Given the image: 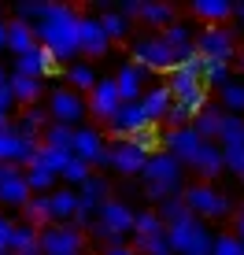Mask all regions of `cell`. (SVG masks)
I'll return each instance as SVG.
<instances>
[{
	"mask_svg": "<svg viewBox=\"0 0 244 255\" xmlns=\"http://www.w3.org/2000/svg\"><path fill=\"white\" fill-rule=\"evenodd\" d=\"M33 37H37V45L45 48L56 63L71 67L78 59V11L71 4L48 0V15L41 22H33Z\"/></svg>",
	"mask_w": 244,
	"mask_h": 255,
	"instance_id": "cell-1",
	"label": "cell"
},
{
	"mask_svg": "<svg viewBox=\"0 0 244 255\" xmlns=\"http://www.w3.org/2000/svg\"><path fill=\"white\" fill-rule=\"evenodd\" d=\"M181 174H185V166H181L174 155H167L159 148V152L148 155L141 178H144V196L152 200V204H163L167 196H174V192H181Z\"/></svg>",
	"mask_w": 244,
	"mask_h": 255,
	"instance_id": "cell-2",
	"label": "cell"
},
{
	"mask_svg": "<svg viewBox=\"0 0 244 255\" xmlns=\"http://www.w3.org/2000/svg\"><path fill=\"white\" fill-rule=\"evenodd\" d=\"M129 230H133V207L122 204V200H104L93 215V237L104 244H126Z\"/></svg>",
	"mask_w": 244,
	"mask_h": 255,
	"instance_id": "cell-3",
	"label": "cell"
},
{
	"mask_svg": "<svg viewBox=\"0 0 244 255\" xmlns=\"http://www.w3.org/2000/svg\"><path fill=\"white\" fill-rule=\"evenodd\" d=\"M167 244L174 255H211V230H207V222H200V218L185 215L178 218V222H170L167 230Z\"/></svg>",
	"mask_w": 244,
	"mask_h": 255,
	"instance_id": "cell-4",
	"label": "cell"
},
{
	"mask_svg": "<svg viewBox=\"0 0 244 255\" xmlns=\"http://www.w3.org/2000/svg\"><path fill=\"white\" fill-rule=\"evenodd\" d=\"M129 63L141 67L144 74H170L178 67V56L174 48L163 41V33H148V37H137L129 45Z\"/></svg>",
	"mask_w": 244,
	"mask_h": 255,
	"instance_id": "cell-5",
	"label": "cell"
},
{
	"mask_svg": "<svg viewBox=\"0 0 244 255\" xmlns=\"http://www.w3.org/2000/svg\"><path fill=\"white\" fill-rule=\"evenodd\" d=\"M181 200H185V211L193 218H200V222H207V218H230L233 211H237V204H233L222 189L204 185V181H200V185L181 189Z\"/></svg>",
	"mask_w": 244,
	"mask_h": 255,
	"instance_id": "cell-6",
	"label": "cell"
},
{
	"mask_svg": "<svg viewBox=\"0 0 244 255\" xmlns=\"http://www.w3.org/2000/svg\"><path fill=\"white\" fill-rule=\"evenodd\" d=\"M193 52L200 59H219V63H233L237 59V33L230 26H204L193 37Z\"/></svg>",
	"mask_w": 244,
	"mask_h": 255,
	"instance_id": "cell-7",
	"label": "cell"
},
{
	"mask_svg": "<svg viewBox=\"0 0 244 255\" xmlns=\"http://www.w3.org/2000/svg\"><path fill=\"white\" fill-rule=\"evenodd\" d=\"M37 248L41 255H82L85 252V237L74 226H45L37 230Z\"/></svg>",
	"mask_w": 244,
	"mask_h": 255,
	"instance_id": "cell-8",
	"label": "cell"
},
{
	"mask_svg": "<svg viewBox=\"0 0 244 255\" xmlns=\"http://www.w3.org/2000/svg\"><path fill=\"white\" fill-rule=\"evenodd\" d=\"M144 163H148V155L133 144V140H111V144H104V155H100V166H111V170L126 174V178L141 174Z\"/></svg>",
	"mask_w": 244,
	"mask_h": 255,
	"instance_id": "cell-9",
	"label": "cell"
},
{
	"mask_svg": "<svg viewBox=\"0 0 244 255\" xmlns=\"http://www.w3.org/2000/svg\"><path fill=\"white\" fill-rule=\"evenodd\" d=\"M200 67H204V59L196 56H189V59H181L178 67L167 74V93H170V100H189L193 93L204 89V82H200Z\"/></svg>",
	"mask_w": 244,
	"mask_h": 255,
	"instance_id": "cell-10",
	"label": "cell"
},
{
	"mask_svg": "<svg viewBox=\"0 0 244 255\" xmlns=\"http://www.w3.org/2000/svg\"><path fill=\"white\" fill-rule=\"evenodd\" d=\"M207 140H200L193 133V126H181V129H167V133H159V148L167 155H174L181 166H193V159L200 155V148H204Z\"/></svg>",
	"mask_w": 244,
	"mask_h": 255,
	"instance_id": "cell-11",
	"label": "cell"
},
{
	"mask_svg": "<svg viewBox=\"0 0 244 255\" xmlns=\"http://www.w3.org/2000/svg\"><path fill=\"white\" fill-rule=\"evenodd\" d=\"M48 122H59V126H82V119H85V100L78 96L74 89H56L48 96Z\"/></svg>",
	"mask_w": 244,
	"mask_h": 255,
	"instance_id": "cell-12",
	"label": "cell"
},
{
	"mask_svg": "<svg viewBox=\"0 0 244 255\" xmlns=\"http://www.w3.org/2000/svg\"><path fill=\"white\" fill-rule=\"evenodd\" d=\"M119 93H115V82L111 78H97V85L89 89V100H85V115H93L97 122H111L119 111Z\"/></svg>",
	"mask_w": 244,
	"mask_h": 255,
	"instance_id": "cell-13",
	"label": "cell"
},
{
	"mask_svg": "<svg viewBox=\"0 0 244 255\" xmlns=\"http://www.w3.org/2000/svg\"><path fill=\"white\" fill-rule=\"evenodd\" d=\"M104 133L100 129H93V126H74V137H71V155L74 159H82L85 166H100V155H104Z\"/></svg>",
	"mask_w": 244,
	"mask_h": 255,
	"instance_id": "cell-14",
	"label": "cell"
},
{
	"mask_svg": "<svg viewBox=\"0 0 244 255\" xmlns=\"http://www.w3.org/2000/svg\"><path fill=\"white\" fill-rule=\"evenodd\" d=\"M108 48H111V41L104 37L97 15H78V56L97 59V56H108Z\"/></svg>",
	"mask_w": 244,
	"mask_h": 255,
	"instance_id": "cell-15",
	"label": "cell"
},
{
	"mask_svg": "<svg viewBox=\"0 0 244 255\" xmlns=\"http://www.w3.org/2000/svg\"><path fill=\"white\" fill-rule=\"evenodd\" d=\"M7 74H22V78H37V82H45V78L59 74V63L37 45L33 52H26V56H15V67L7 70Z\"/></svg>",
	"mask_w": 244,
	"mask_h": 255,
	"instance_id": "cell-16",
	"label": "cell"
},
{
	"mask_svg": "<svg viewBox=\"0 0 244 255\" xmlns=\"http://www.w3.org/2000/svg\"><path fill=\"white\" fill-rule=\"evenodd\" d=\"M111 82H115V93H119L122 104H137L144 96V89H148V74L141 67H133V63H122L115 74H111Z\"/></svg>",
	"mask_w": 244,
	"mask_h": 255,
	"instance_id": "cell-17",
	"label": "cell"
},
{
	"mask_svg": "<svg viewBox=\"0 0 244 255\" xmlns=\"http://www.w3.org/2000/svg\"><path fill=\"white\" fill-rule=\"evenodd\" d=\"M37 152V144H30V140H22L19 133L11 129V122H7L4 129H0V163H7V166H22L30 163V155Z\"/></svg>",
	"mask_w": 244,
	"mask_h": 255,
	"instance_id": "cell-18",
	"label": "cell"
},
{
	"mask_svg": "<svg viewBox=\"0 0 244 255\" xmlns=\"http://www.w3.org/2000/svg\"><path fill=\"white\" fill-rule=\"evenodd\" d=\"M108 126H111V133H115V140H126V137H133V133H141V129H148L152 122L144 119L141 104H119L115 119H111Z\"/></svg>",
	"mask_w": 244,
	"mask_h": 255,
	"instance_id": "cell-19",
	"label": "cell"
},
{
	"mask_svg": "<svg viewBox=\"0 0 244 255\" xmlns=\"http://www.w3.org/2000/svg\"><path fill=\"white\" fill-rule=\"evenodd\" d=\"M45 207H48V226L52 222H56V226H71V218H74V211H78V192L56 185L45 196Z\"/></svg>",
	"mask_w": 244,
	"mask_h": 255,
	"instance_id": "cell-20",
	"label": "cell"
},
{
	"mask_svg": "<svg viewBox=\"0 0 244 255\" xmlns=\"http://www.w3.org/2000/svg\"><path fill=\"white\" fill-rule=\"evenodd\" d=\"M133 19L167 30L170 22H178V7L167 4V0H137V4H133Z\"/></svg>",
	"mask_w": 244,
	"mask_h": 255,
	"instance_id": "cell-21",
	"label": "cell"
},
{
	"mask_svg": "<svg viewBox=\"0 0 244 255\" xmlns=\"http://www.w3.org/2000/svg\"><path fill=\"white\" fill-rule=\"evenodd\" d=\"M7 89H11L15 108H37V100L45 96V82L22 78V74H7Z\"/></svg>",
	"mask_w": 244,
	"mask_h": 255,
	"instance_id": "cell-22",
	"label": "cell"
},
{
	"mask_svg": "<svg viewBox=\"0 0 244 255\" xmlns=\"http://www.w3.org/2000/svg\"><path fill=\"white\" fill-rule=\"evenodd\" d=\"M45 126H48V111H45V108H26L22 115H19V122H11V129H15L22 140H30V144H41Z\"/></svg>",
	"mask_w": 244,
	"mask_h": 255,
	"instance_id": "cell-23",
	"label": "cell"
},
{
	"mask_svg": "<svg viewBox=\"0 0 244 255\" xmlns=\"http://www.w3.org/2000/svg\"><path fill=\"white\" fill-rule=\"evenodd\" d=\"M137 104H141L144 119L155 126V122H163V119H167V111H170V104H174V100H170L167 85H152V89H144V96H141Z\"/></svg>",
	"mask_w": 244,
	"mask_h": 255,
	"instance_id": "cell-24",
	"label": "cell"
},
{
	"mask_svg": "<svg viewBox=\"0 0 244 255\" xmlns=\"http://www.w3.org/2000/svg\"><path fill=\"white\" fill-rule=\"evenodd\" d=\"M193 170H196V178L204 181V185H211V181L226 170V166H222V148L219 144H204L200 155L193 159Z\"/></svg>",
	"mask_w": 244,
	"mask_h": 255,
	"instance_id": "cell-25",
	"label": "cell"
},
{
	"mask_svg": "<svg viewBox=\"0 0 244 255\" xmlns=\"http://www.w3.org/2000/svg\"><path fill=\"white\" fill-rule=\"evenodd\" d=\"M11 56H26V52L37 48V37H33V26L22 22V19H7V45H4Z\"/></svg>",
	"mask_w": 244,
	"mask_h": 255,
	"instance_id": "cell-26",
	"label": "cell"
},
{
	"mask_svg": "<svg viewBox=\"0 0 244 255\" xmlns=\"http://www.w3.org/2000/svg\"><path fill=\"white\" fill-rule=\"evenodd\" d=\"M193 37H196V33H193V26H189V22H170L167 30H163V41H167V45L174 48L178 63L193 56Z\"/></svg>",
	"mask_w": 244,
	"mask_h": 255,
	"instance_id": "cell-27",
	"label": "cell"
},
{
	"mask_svg": "<svg viewBox=\"0 0 244 255\" xmlns=\"http://www.w3.org/2000/svg\"><path fill=\"white\" fill-rule=\"evenodd\" d=\"M193 126V133L200 137V140H207V144H215L219 140V126H222V108H215V104H207L200 115L189 122Z\"/></svg>",
	"mask_w": 244,
	"mask_h": 255,
	"instance_id": "cell-28",
	"label": "cell"
},
{
	"mask_svg": "<svg viewBox=\"0 0 244 255\" xmlns=\"http://www.w3.org/2000/svg\"><path fill=\"white\" fill-rule=\"evenodd\" d=\"M189 11L207 26H226V19H230V0H193Z\"/></svg>",
	"mask_w": 244,
	"mask_h": 255,
	"instance_id": "cell-29",
	"label": "cell"
},
{
	"mask_svg": "<svg viewBox=\"0 0 244 255\" xmlns=\"http://www.w3.org/2000/svg\"><path fill=\"white\" fill-rule=\"evenodd\" d=\"M26 200H30V189H26V181H22V170H15L11 178L0 181V204H7V207H26Z\"/></svg>",
	"mask_w": 244,
	"mask_h": 255,
	"instance_id": "cell-30",
	"label": "cell"
},
{
	"mask_svg": "<svg viewBox=\"0 0 244 255\" xmlns=\"http://www.w3.org/2000/svg\"><path fill=\"white\" fill-rule=\"evenodd\" d=\"M22 181H26V189H30V196H48V192L59 185L56 174L41 170V166H22Z\"/></svg>",
	"mask_w": 244,
	"mask_h": 255,
	"instance_id": "cell-31",
	"label": "cell"
},
{
	"mask_svg": "<svg viewBox=\"0 0 244 255\" xmlns=\"http://www.w3.org/2000/svg\"><path fill=\"white\" fill-rule=\"evenodd\" d=\"M7 255H41L37 248V230L26 222H15V233H11V248H7Z\"/></svg>",
	"mask_w": 244,
	"mask_h": 255,
	"instance_id": "cell-32",
	"label": "cell"
},
{
	"mask_svg": "<svg viewBox=\"0 0 244 255\" xmlns=\"http://www.w3.org/2000/svg\"><path fill=\"white\" fill-rule=\"evenodd\" d=\"M219 148H244V119L241 115H222L219 126Z\"/></svg>",
	"mask_w": 244,
	"mask_h": 255,
	"instance_id": "cell-33",
	"label": "cell"
},
{
	"mask_svg": "<svg viewBox=\"0 0 244 255\" xmlns=\"http://www.w3.org/2000/svg\"><path fill=\"white\" fill-rule=\"evenodd\" d=\"M200 82H204V89H222V85L233 82V70H230V63L204 59V67H200Z\"/></svg>",
	"mask_w": 244,
	"mask_h": 255,
	"instance_id": "cell-34",
	"label": "cell"
},
{
	"mask_svg": "<svg viewBox=\"0 0 244 255\" xmlns=\"http://www.w3.org/2000/svg\"><path fill=\"white\" fill-rule=\"evenodd\" d=\"M63 74H67V82H71V89H74L78 96H82V93H89L93 85H97V78H100V74H97V70H93L89 63H78V59H74V63L63 70Z\"/></svg>",
	"mask_w": 244,
	"mask_h": 255,
	"instance_id": "cell-35",
	"label": "cell"
},
{
	"mask_svg": "<svg viewBox=\"0 0 244 255\" xmlns=\"http://www.w3.org/2000/svg\"><path fill=\"white\" fill-rule=\"evenodd\" d=\"M97 22H100V30H104V37H108V41H122L129 33V22L122 19L115 7H104V11L97 15Z\"/></svg>",
	"mask_w": 244,
	"mask_h": 255,
	"instance_id": "cell-36",
	"label": "cell"
},
{
	"mask_svg": "<svg viewBox=\"0 0 244 255\" xmlns=\"http://www.w3.org/2000/svg\"><path fill=\"white\" fill-rule=\"evenodd\" d=\"M74 192L85 200V204H104V200H108V178H104V174H89Z\"/></svg>",
	"mask_w": 244,
	"mask_h": 255,
	"instance_id": "cell-37",
	"label": "cell"
},
{
	"mask_svg": "<svg viewBox=\"0 0 244 255\" xmlns=\"http://www.w3.org/2000/svg\"><path fill=\"white\" fill-rule=\"evenodd\" d=\"M155 233H163V222L155 218V211H133V230H129V237L144 241V237H155Z\"/></svg>",
	"mask_w": 244,
	"mask_h": 255,
	"instance_id": "cell-38",
	"label": "cell"
},
{
	"mask_svg": "<svg viewBox=\"0 0 244 255\" xmlns=\"http://www.w3.org/2000/svg\"><path fill=\"white\" fill-rule=\"evenodd\" d=\"M185 200H181V192H174V196H167L163 204H155V218L163 222V230H167L170 222H178V218H185Z\"/></svg>",
	"mask_w": 244,
	"mask_h": 255,
	"instance_id": "cell-39",
	"label": "cell"
},
{
	"mask_svg": "<svg viewBox=\"0 0 244 255\" xmlns=\"http://www.w3.org/2000/svg\"><path fill=\"white\" fill-rule=\"evenodd\" d=\"M71 137H74V129H71V126L48 122L45 133H41V144H45V148H59V152H71Z\"/></svg>",
	"mask_w": 244,
	"mask_h": 255,
	"instance_id": "cell-40",
	"label": "cell"
},
{
	"mask_svg": "<svg viewBox=\"0 0 244 255\" xmlns=\"http://www.w3.org/2000/svg\"><path fill=\"white\" fill-rule=\"evenodd\" d=\"M219 96H222V104H226L222 115H244V82L233 78L230 85H222V89H219Z\"/></svg>",
	"mask_w": 244,
	"mask_h": 255,
	"instance_id": "cell-41",
	"label": "cell"
},
{
	"mask_svg": "<svg viewBox=\"0 0 244 255\" xmlns=\"http://www.w3.org/2000/svg\"><path fill=\"white\" fill-rule=\"evenodd\" d=\"M22 222L33 226V230H45L48 226V207H45V196H30L22 207Z\"/></svg>",
	"mask_w": 244,
	"mask_h": 255,
	"instance_id": "cell-42",
	"label": "cell"
},
{
	"mask_svg": "<svg viewBox=\"0 0 244 255\" xmlns=\"http://www.w3.org/2000/svg\"><path fill=\"white\" fill-rule=\"evenodd\" d=\"M48 15V0H19L15 4V19H22V22H41Z\"/></svg>",
	"mask_w": 244,
	"mask_h": 255,
	"instance_id": "cell-43",
	"label": "cell"
},
{
	"mask_svg": "<svg viewBox=\"0 0 244 255\" xmlns=\"http://www.w3.org/2000/svg\"><path fill=\"white\" fill-rule=\"evenodd\" d=\"M137 255H174L170 244H167V233H155V237H144V241H133L129 244Z\"/></svg>",
	"mask_w": 244,
	"mask_h": 255,
	"instance_id": "cell-44",
	"label": "cell"
},
{
	"mask_svg": "<svg viewBox=\"0 0 244 255\" xmlns=\"http://www.w3.org/2000/svg\"><path fill=\"white\" fill-rule=\"evenodd\" d=\"M211 255H244V241H237L233 233H222L211 241Z\"/></svg>",
	"mask_w": 244,
	"mask_h": 255,
	"instance_id": "cell-45",
	"label": "cell"
},
{
	"mask_svg": "<svg viewBox=\"0 0 244 255\" xmlns=\"http://www.w3.org/2000/svg\"><path fill=\"white\" fill-rule=\"evenodd\" d=\"M89 174H93V170H89V166H85L82 159H71V163L63 166V174H59V178L67 181V189H78L85 178H89Z\"/></svg>",
	"mask_w": 244,
	"mask_h": 255,
	"instance_id": "cell-46",
	"label": "cell"
},
{
	"mask_svg": "<svg viewBox=\"0 0 244 255\" xmlns=\"http://www.w3.org/2000/svg\"><path fill=\"white\" fill-rule=\"evenodd\" d=\"M126 140H133L137 148H141L144 155H152V152H159V129L155 126H148V129H141V133H133V137H126Z\"/></svg>",
	"mask_w": 244,
	"mask_h": 255,
	"instance_id": "cell-47",
	"label": "cell"
},
{
	"mask_svg": "<svg viewBox=\"0 0 244 255\" xmlns=\"http://www.w3.org/2000/svg\"><path fill=\"white\" fill-rule=\"evenodd\" d=\"M222 166L241 178L244 174V148H222Z\"/></svg>",
	"mask_w": 244,
	"mask_h": 255,
	"instance_id": "cell-48",
	"label": "cell"
},
{
	"mask_svg": "<svg viewBox=\"0 0 244 255\" xmlns=\"http://www.w3.org/2000/svg\"><path fill=\"white\" fill-rule=\"evenodd\" d=\"M11 233H15V218L0 215V255H4L7 248H11Z\"/></svg>",
	"mask_w": 244,
	"mask_h": 255,
	"instance_id": "cell-49",
	"label": "cell"
},
{
	"mask_svg": "<svg viewBox=\"0 0 244 255\" xmlns=\"http://www.w3.org/2000/svg\"><path fill=\"white\" fill-rule=\"evenodd\" d=\"M11 108H15L11 89H7V85H0V111H4V115H11Z\"/></svg>",
	"mask_w": 244,
	"mask_h": 255,
	"instance_id": "cell-50",
	"label": "cell"
},
{
	"mask_svg": "<svg viewBox=\"0 0 244 255\" xmlns=\"http://www.w3.org/2000/svg\"><path fill=\"white\" fill-rule=\"evenodd\" d=\"M104 255H137V252L129 248V244H108V248H104Z\"/></svg>",
	"mask_w": 244,
	"mask_h": 255,
	"instance_id": "cell-51",
	"label": "cell"
},
{
	"mask_svg": "<svg viewBox=\"0 0 244 255\" xmlns=\"http://www.w3.org/2000/svg\"><path fill=\"white\" fill-rule=\"evenodd\" d=\"M233 215H237V218H233V222H237V233H233V237H237V241H244V204L233 211Z\"/></svg>",
	"mask_w": 244,
	"mask_h": 255,
	"instance_id": "cell-52",
	"label": "cell"
},
{
	"mask_svg": "<svg viewBox=\"0 0 244 255\" xmlns=\"http://www.w3.org/2000/svg\"><path fill=\"white\" fill-rule=\"evenodd\" d=\"M230 19H244V0H230Z\"/></svg>",
	"mask_w": 244,
	"mask_h": 255,
	"instance_id": "cell-53",
	"label": "cell"
},
{
	"mask_svg": "<svg viewBox=\"0 0 244 255\" xmlns=\"http://www.w3.org/2000/svg\"><path fill=\"white\" fill-rule=\"evenodd\" d=\"M4 45H7V19L0 15V52H4Z\"/></svg>",
	"mask_w": 244,
	"mask_h": 255,
	"instance_id": "cell-54",
	"label": "cell"
},
{
	"mask_svg": "<svg viewBox=\"0 0 244 255\" xmlns=\"http://www.w3.org/2000/svg\"><path fill=\"white\" fill-rule=\"evenodd\" d=\"M7 122H11V115H4V111H0V129H4Z\"/></svg>",
	"mask_w": 244,
	"mask_h": 255,
	"instance_id": "cell-55",
	"label": "cell"
},
{
	"mask_svg": "<svg viewBox=\"0 0 244 255\" xmlns=\"http://www.w3.org/2000/svg\"><path fill=\"white\" fill-rule=\"evenodd\" d=\"M0 85H7V70H4V63H0Z\"/></svg>",
	"mask_w": 244,
	"mask_h": 255,
	"instance_id": "cell-56",
	"label": "cell"
},
{
	"mask_svg": "<svg viewBox=\"0 0 244 255\" xmlns=\"http://www.w3.org/2000/svg\"><path fill=\"white\" fill-rule=\"evenodd\" d=\"M237 63H241V70H244V52H237Z\"/></svg>",
	"mask_w": 244,
	"mask_h": 255,
	"instance_id": "cell-57",
	"label": "cell"
},
{
	"mask_svg": "<svg viewBox=\"0 0 244 255\" xmlns=\"http://www.w3.org/2000/svg\"><path fill=\"white\" fill-rule=\"evenodd\" d=\"M241 181H244V174H241Z\"/></svg>",
	"mask_w": 244,
	"mask_h": 255,
	"instance_id": "cell-58",
	"label": "cell"
},
{
	"mask_svg": "<svg viewBox=\"0 0 244 255\" xmlns=\"http://www.w3.org/2000/svg\"><path fill=\"white\" fill-rule=\"evenodd\" d=\"M4 255H7V252H4Z\"/></svg>",
	"mask_w": 244,
	"mask_h": 255,
	"instance_id": "cell-59",
	"label": "cell"
},
{
	"mask_svg": "<svg viewBox=\"0 0 244 255\" xmlns=\"http://www.w3.org/2000/svg\"><path fill=\"white\" fill-rule=\"evenodd\" d=\"M82 255H85V252H82Z\"/></svg>",
	"mask_w": 244,
	"mask_h": 255,
	"instance_id": "cell-60",
	"label": "cell"
}]
</instances>
